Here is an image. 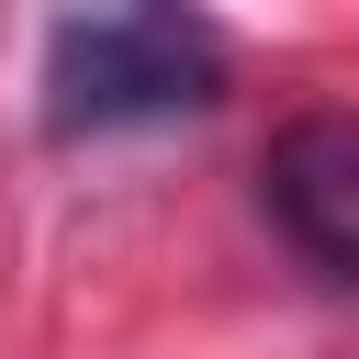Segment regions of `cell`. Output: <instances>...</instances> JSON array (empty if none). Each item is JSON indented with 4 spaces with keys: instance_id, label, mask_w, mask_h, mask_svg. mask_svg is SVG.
<instances>
[{
    "instance_id": "cell-1",
    "label": "cell",
    "mask_w": 359,
    "mask_h": 359,
    "mask_svg": "<svg viewBox=\"0 0 359 359\" xmlns=\"http://www.w3.org/2000/svg\"><path fill=\"white\" fill-rule=\"evenodd\" d=\"M224 79L236 56L191 0H67L45 34V135L90 146V135L191 123L224 101Z\"/></svg>"
},
{
    "instance_id": "cell-2",
    "label": "cell",
    "mask_w": 359,
    "mask_h": 359,
    "mask_svg": "<svg viewBox=\"0 0 359 359\" xmlns=\"http://www.w3.org/2000/svg\"><path fill=\"white\" fill-rule=\"evenodd\" d=\"M258 202L314 269L359 280V112H292L258 146Z\"/></svg>"
}]
</instances>
